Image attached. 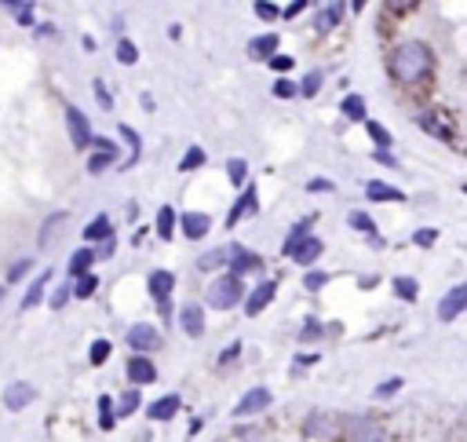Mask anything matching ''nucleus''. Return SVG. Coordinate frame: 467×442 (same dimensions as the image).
Segmentation results:
<instances>
[{"label": "nucleus", "mask_w": 467, "mask_h": 442, "mask_svg": "<svg viewBox=\"0 0 467 442\" xmlns=\"http://www.w3.org/2000/svg\"><path fill=\"white\" fill-rule=\"evenodd\" d=\"M172 223H175V212H172V209H168V205H164V209L158 212V234H161L164 241L172 238Z\"/></svg>", "instance_id": "obj_32"}, {"label": "nucleus", "mask_w": 467, "mask_h": 442, "mask_svg": "<svg viewBox=\"0 0 467 442\" xmlns=\"http://www.w3.org/2000/svg\"><path fill=\"white\" fill-rule=\"evenodd\" d=\"M270 66H274V70H292V59L289 55H274V59H270Z\"/></svg>", "instance_id": "obj_54"}, {"label": "nucleus", "mask_w": 467, "mask_h": 442, "mask_svg": "<svg viewBox=\"0 0 467 442\" xmlns=\"http://www.w3.org/2000/svg\"><path fill=\"white\" fill-rule=\"evenodd\" d=\"M128 380H132V384H153V380H158V369L150 366L146 355H135L132 362H128Z\"/></svg>", "instance_id": "obj_11"}, {"label": "nucleus", "mask_w": 467, "mask_h": 442, "mask_svg": "<svg viewBox=\"0 0 467 442\" xmlns=\"http://www.w3.org/2000/svg\"><path fill=\"white\" fill-rule=\"evenodd\" d=\"M278 37L274 33H267V37H256V41H249V55L252 59H274V51H278Z\"/></svg>", "instance_id": "obj_16"}, {"label": "nucleus", "mask_w": 467, "mask_h": 442, "mask_svg": "<svg viewBox=\"0 0 467 442\" xmlns=\"http://www.w3.org/2000/svg\"><path fill=\"white\" fill-rule=\"evenodd\" d=\"M92 264H95V249H81V252H73V259H70V275H73V278H81V275H88V270H92Z\"/></svg>", "instance_id": "obj_21"}, {"label": "nucleus", "mask_w": 467, "mask_h": 442, "mask_svg": "<svg viewBox=\"0 0 467 442\" xmlns=\"http://www.w3.org/2000/svg\"><path fill=\"white\" fill-rule=\"evenodd\" d=\"M394 293L401 296V300H417V282H409V278H394Z\"/></svg>", "instance_id": "obj_35"}, {"label": "nucleus", "mask_w": 467, "mask_h": 442, "mask_svg": "<svg viewBox=\"0 0 467 442\" xmlns=\"http://www.w3.org/2000/svg\"><path fill=\"white\" fill-rule=\"evenodd\" d=\"M227 176H230V183H245V176H249V165H245L241 158H234L227 165Z\"/></svg>", "instance_id": "obj_36"}, {"label": "nucleus", "mask_w": 467, "mask_h": 442, "mask_svg": "<svg viewBox=\"0 0 467 442\" xmlns=\"http://www.w3.org/2000/svg\"><path fill=\"white\" fill-rule=\"evenodd\" d=\"M95 289H99V278L92 275V270H88V275H81V278H77V285H73L70 293H73V296H81V300H88V296H92Z\"/></svg>", "instance_id": "obj_25"}, {"label": "nucleus", "mask_w": 467, "mask_h": 442, "mask_svg": "<svg viewBox=\"0 0 467 442\" xmlns=\"http://www.w3.org/2000/svg\"><path fill=\"white\" fill-rule=\"evenodd\" d=\"M307 4H303V0H296V4H289V8H285V19H292V15H300V11H303Z\"/></svg>", "instance_id": "obj_56"}, {"label": "nucleus", "mask_w": 467, "mask_h": 442, "mask_svg": "<svg viewBox=\"0 0 467 442\" xmlns=\"http://www.w3.org/2000/svg\"><path fill=\"white\" fill-rule=\"evenodd\" d=\"M398 387H401V380H398V376H391V380H383L380 387H376V395H394Z\"/></svg>", "instance_id": "obj_52"}, {"label": "nucleus", "mask_w": 467, "mask_h": 442, "mask_svg": "<svg viewBox=\"0 0 467 442\" xmlns=\"http://www.w3.org/2000/svg\"><path fill=\"white\" fill-rule=\"evenodd\" d=\"M238 355H241V344L234 340L230 347H223V355H219V366H227V362H230V358H238Z\"/></svg>", "instance_id": "obj_51"}, {"label": "nucleus", "mask_w": 467, "mask_h": 442, "mask_svg": "<svg viewBox=\"0 0 467 442\" xmlns=\"http://www.w3.org/2000/svg\"><path fill=\"white\" fill-rule=\"evenodd\" d=\"M66 128H70V139H73V147L77 150H84L88 142H92V125H88V117L77 110V107H66Z\"/></svg>", "instance_id": "obj_3"}, {"label": "nucleus", "mask_w": 467, "mask_h": 442, "mask_svg": "<svg viewBox=\"0 0 467 442\" xmlns=\"http://www.w3.org/2000/svg\"><path fill=\"white\" fill-rule=\"evenodd\" d=\"M209 304L212 307H219V311H227V307H234L245 296V285H241V278H230V275H223V278H216L212 285H209Z\"/></svg>", "instance_id": "obj_2"}, {"label": "nucleus", "mask_w": 467, "mask_h": 442, "mask_svg": "<svg viewBox=\"0 0 467 442\" xmlns=\"http://www.w3.org/2000/svg\"><path fill=\"white\" fill-rule=\"evenodd\" d=\"M110 234H113V223H110L106 216H99L95 223L84 227V241H102V238H110Z\"/></svg>", "instance_id": "obj_22"}, {"label": "nucleus", "mask_w": 467, "mask_h": 442, "mask_svg": "<svg viewBox=\"0 0 467 442\" xmlns=\"http://www.w3.org/2000/svg\"><path fill=\"white\" fill-rule=\"evenodd\" d=\"M198 165H204V150H201V147H190V150L183 154V161H179V168H183V172H190V168H198Z\"/></svg>", "instance_id": "obj_34"}, {"label": "nucleus", "mask_w": 467, "mask_h": 442, "mask_svg": "<svg viewBox=\"0 0 467 442\" xmlns=\"http://www.w3.org/2000/svg\"><path fill=\"white\" fill-rule=\"evenodd\" d=\"M11 11H15V19L22 22V26H30L33 22V4H8Z\"/></svg>", "instance_id": "obj_44"}, {"label": "nucleus", "mask_w": 467, "mask_h": 442, "mask_svg": "<svg viewBox=\"0 0 467 442\" xmlns=\"http://www.w3.org/2000/svg\"><path fill=\"white\" fill-rule=\"evenodd\" d=\"M209 216H204V212H187L183 216V234H187V238H204V234H209Z\"/></svg>", "instance_id": "obj_17"}, {"label": "nucleus", "mask_w": 467, "mask_h": 442, "mask_svg": "<svg viewBox=\"0 0 467 442\" xmlns=\"http://www.w3.org/2000/svg\"><path fill=\"white\" fill-rule=\"evenodd\" d=\"M307 190H310V194H329V190H336V187H332V179H310Z\"/></svg>", "instance_id": "obj_48"}, {"label": "nucleus", "mask_w": 467, "mask_h": 442, "mask_svg": "<svg viewBox=\"0 0 467 442\" xmlns=\"http://www.w3.org/2000/svg\"><path fill=\"white\" fill-rule=\"evenodd\" d=\"M391 73L398 81H420V77L431 73V51L420 41H406L398 44V51L391 55Z\"/></svg>", "instance_id": "obj_1"}, {"label": "nucleus", "mask_w": 467, "mask_h": 442, "mask_svg": "<svg viewBox=\"0 0 467 442\" xmlns=\"http://www.w3.org/2000/svg\"><path fill=\"white\" fill-rule=\"evenodd\" d=\"M95 99H99L102 110H113V99H110V92H106V84H102V81H95Z\"/></svg>", "instance_id": "obj_47"}, {"label": "nucleus", "mask_w": 467, "mask_h": 442, "mask_svg": "<svg viewBox=\"0 0 467 442\" xmlns=\"http://www.w3.org/2000/svg\"><path fill=\"white\" fill-rule=\"evenodd\" d=\"M464 304H467V285H452V289L446 293V300L438 304V318L442 322H452L464 311Z\"/></svg>", "instance_id": "obj_6"}, {"label": "nucleus", "mask_w": 467, "mask_h": 442, "mask_svg": "<svg viewBox=\"0 0 467 442\" xmlns=\"http://www.w3.org/2000/svg\"><path fill=\"white\" fill-rule=\"evenodd\" d=\"M113 161H117V158H113L110 150H99V154H92V158H88V172L95 176V172H102V168H110Z\"/></svg>", "instance_id": "obj_30"}, {"label": "nucleus", "mask_w": 467, "mask_h": 442, "mask_svg": "<svg viewBox=\"0 0 467 442\" xmlns=\"http://www.w3.org/2000/svg\"><path fill=\"white\" fill-rule=\"evenodd\" d=\"M343 113L350 117V121H365V99H361V95H347L343 99Z\"/></svg>", "instance_id": "obj_26"}, {"label": "nucleus", "mask_w": 467, "mask_h": 442, "mask_svg": "<svg viewBox=\"0 0 467 442\" xmlns=\"http://www.w3.org/2000/svg\"><path fill=\"white\" fill-rule=\"evenodd\" d=\"M365 194H369V201H401V198H406L401 190H394V187L380 183V179H372V183L365 187Z\"/></svg>", "instance_id": "obj_19"}, {"label": "nucleus", "mask_w": 467, "mask_h": 442, "mask_svg": "<svg viewBox=\"0 0 467 442\" xmlns=\"http://www.w3.org/2000/svg\"><path fill=\"white\" fill-rule=\"evenodd\" d=\"M285 256H292L296 264H314V259L321 256V241L318 238H303L296 245H285Z\"/></svg>", "instance_id": "obj_7"}, {"label": "nucleus", "mask_w": 467, "mask_h": 442, "mask_svg": "<svg viewBox=\"0 0 467 442\" xmlns=\"http://www.w3.org/2000/svg\"><path fill=\"white\" fill-rule=\"evenodd\" d=\"M340 15H343V4H329V8H321V15H318V30L325 33V30H332L336 22H340Z\"/></svg>", "instance_id": "obj_24"}, {"label": "nucleus", "mask_w": 467, "mask_h": 442, "mask_svg": "<svg viewBox=\"0 0 467 442\" xmlns=\"http://www.w3.org/2000/svg\"><path fill=\"white\" fill-rule=\"evenodd\" d=\"M256 15L270 22V19H278V8H274V4H267V0H259V4H256Z\"/></svg>", "instance_id": "obj_49"}, {"label": "nucleus", "mask_w": 467, "mask_h": 442, "mask_svg": "<svg viewBox=\"0 0 467 442\" xmlns=\"http://www.w3.org/2000/svg\"><path fill=\"white\" fill-rule=\"evenodd\" d=\"M256 209V190L252 187H245L241 190V198L234 201V209H230V216H227V227H234V223H241V216L245 212H252Z\"/></svg>", "instance_id": "obj_14"}, {"label": "nucleus", "mask_w": 467, "mask_h": 442, "mask_svg": "<svg viewBox=\"0 0 467 442\" xmlns=\"http://www.w3.org/2000/svg\"><path fill=\"white\" fill-rule=\"evenodd\" d=\"M70 296H73V293H70V285H59V289L51 293V307H55V311H59V307H66Z\"/></svg>", "instance_id": "obj_46"}, {"label": "nucleus", "mask_w": 467, "mask_h": 442, "mask_svg": "<svg viewBox=\"0 0 467 442\" xmlns=\"http://www.w3.org/2000/svg\"><path fill=\"white\" fill-rule=\"evenodd\" d=\"M48 278H51V270H44L41 278H33V285L26 289V296H22V307H37L44 300V289H48Z\"/></svg>", "instance_id": "obj_20"}, {"label": "nucleus", "mask_w": 467, "mask_h": 442, "mask_svg": "<svg viewBox=\"0 0 467 442\" xmlns=\"http://www.w3.org/2000/svg\"><path fill=\"white\" fill-rule=\"evenodd\" d=\"M172 285H175V275H168V270H153V275H150V296L158 304H164L168 293H172Z\"/></svg>", "instance_id": "obj_13"}, {"label": "nucleus", "mask_w": 467, "mask_h": 442, "mask_svg": "<svg viewBox=\"0 0 467 442\" xmlns=\"http://www.w3.org/2000/svg\"><path fill=\"white\" fill-rule=\"evenodd\" d=\"M417 245H435L438 241V230H417V238H412Z\"/></svg>", "instance_id": "obj_53"}, {"label": "nucleus", "mask_w": 467, "mask_h": 442, "mask_svg": "<svg viewBox=\"0 0 467 442\" xmlns=\"http://www.w3.org/2000/svg\"><path fill=\"white\" fill-rule=\"evenodd\" d=\"M0 300H4V289H0Z\"/></svg>", "instance_id": "obj_57"}, {"label": "nucleus", "mask_w": 467, "mask_h": 442, "mask_svg": "<svg viewBox=\"0 0 467 442\" xmlns=\"http://www.w3.org/2000/svg\"><path fill=\"white\" fill-rule=\"evenodd\" d=\"M227 264H230V278H241L245 270L259 267V256L245 252V245H227Z\"/></svg>", "instance_id": "obj_4"}, {"label": "nucleus", "mask_w": 467, "mask_h": 442, "mask_svg": "<svg viewBox=\"0 0 467 442\" xmlns=\"http://www.w3.org/2000/svg\"><path fill=\"white\" fill-rule=\"evenodd\" d=\"M128 344H132L135 351H153V347L161 344V333L153 329V326H142V322H139V326L128 329Z\"/></svg>", "instance_id": "obj_8"}, {"label": "nucleus", "mask_w": 467, "mask_h": 442, "mask_svg": "<svg viewBox=\"0 0 467 442\" xmlns=\"http://www.w3.org/2000/svg\"><path fill=\"white\" fill-rule=\"evenodd\" d=\"M310 219H314V216L300 219V223H296V227L289 230V238H285V245H296V241H303V238H307V230H310Z\"/></svg>", "instance_id": "obj_37"}, {"label": "nucleus", "mask_w": 467, "mask_h": 442, "mask_svg": "<svg viewBox=\"0 0 467 442\" xmlns=\"http://www.w3.org/2000/svg\"><path fill=\"white\" fill-rule=\"evenodd\" d=\"M274 95H278V99H296V95H300V88H296L292 81H285V77H281V81L274 84Z\"/></svg>", "instance_id": "obj_41"}, {"label": "nucleus", "mask_w": 467, "mask_h": 442, "mask_svg": "<svg viewBox=\"0 0 467 442\" xmlns=\"http://www.w3.org/2000/svg\"><path fill=\"white\" fill-rule=\"evenodd\" d=\"M139 409V392H124L121 398H117V409H113V421L117 417H132V413Z\"/></svg>", "instance_id": "obj_23"}, {"label": "nucleus", "mask_w": 467, "mask_h": 442, "mask_svg": "<svg viewBox=\"0 0 467 442\" xmlns=\"http://www.w3.org/2000/svg\"><path fill=\"white\" fill-rule=\"evenodd\" d=\"M365 128H369V136H372V142H376V150H387V147H391V132H387L380 121H369Z\"/></svg>", "instance_id": "obj_29"}, {"label": "nucleus", "mask_w": 467, "mask_h": 442, "mask_svg": "<svg viewBox=\"0 0 467 442\" xmlns=\"http://www.w3.org/2000/svg\"><path fill=\"white\" fill-rule=\"evenodd\" d=\"M227 264V249H216V252H204L201 259H198V267L201 270H216V267H223Z\"/></svg>", "instance_id": "obj_31"}, {"label": "nucleus", "mask_w": 467, "mask_h": 442, "mask_svg": "<svg viewBox=\"0 0 467 442\" xmlns=\"http://www.w3.org/2000/svg\"><path fill=\"white\" fill-rule=\"evenodd\" d=\"M113 424H117L113 421V398L110 395H99V427H106V432H110Z\"/></svg>", "instance_id": "obj_28"}, {"label": "nucleus", "mask_w": 467, "mask_h": 442, "mask_svg": "<svg viewBox=\"0 0 467 442\" xmlns=\"http://www.w3.org/2000/svg\"><path fill=\"white\" fill-rule=\"evenodd\" d=\"M179 326L187 329V336L198 340V336H204V311L198 304H187L183 311H179Z\"/></svg>", "instance_id": "obj_9"}, {"label": "nucleus", "mask_w": 467, "mask_h": 442, "mask_svg": "<svg viewBox=\"0 0 467 442\" xmlns=\"http://www.w3.org/2000/svg\"><path fill=\"white\" fill-rule=\"evenodd\" d=\"M325 282H329V275H325V270H310V275L303 278V285H307L310 293H314V289H321V285H325Z\"/></svg>", "instance_id": "obj_43"}, {"label": "nucleus", "mask_w": 467, "mask_h": 442, "mask_svg": "<svg viewBox=\"0 0 467 442\" xmlns=\"http://www.w3.org/2000/svg\"><path fill=\"white\" fill-rule=\"evenodd\" d=\"M62 219H66L62 212H55V216L48 219V223H44V230H41V245H48V241H51V234H55V227H62Z\"/></svg>", "instance_id": "obj_42"}, {"label": "nucleus", "mask_w": 467, "mask_h": 442, "mask_svg": "<svg viewBox=\"0 0 467 442\" xmlns=\"http://www.w3.org/2000/svg\"><path fill=\"white\" fill-rule=\"evenodd\" d=\"M33 384H26V380H15V384H11L8 387V392H4V406L8 409H26V406H30V402H33Z\"/></svg>", "instance_id": "obj_10"}, {"label": "nucleus", "mask_w": 467, "mask_h": 442, "mask_svg": "<svg viewBox=\"0 0 467 442\" xmlns=\"http://www.w3.org/2000/svg\"><path fill=\"white\" fill-rule=\"evenodd\" d=\"M347 223L354 227V230H365V234H372V219H369L365 212H350V216H347Z\"/></svg>", "instance_id": "obj_40"}, {"label": "nucleus", "mask_w": 467, "mask_h": 442, "mask_svg": "<svg viewBox=\"0 0 467 442\" xmlns=\"http://www.w3.org/2000/svg\"><path fill=\"white\" fill-rule=\"evenodd\" d=\"M274 293H278V285H274V282H263V285H259V289L249 296V307H245V311H249V315H259V311L274 300Z\"/></svg>", "instance_id": "obj_15"}, {"label": "nucleus", "mask_w": 467, "mask_h": 442, "mask_svg": "<svg viewBox=\"0 0 467 442\" xmlns=\"http://www.w3.org/2000/svg\"><path fill=\"white\" fill-rule=\"evenodd\" d=\"M420 125L427 128L431 136H438V139H449V132H446V125L438 121V117H420Z\"/></svg>", "instance_id": "obj_38"}, {"label": "nucleus", "mask_w": 467, "mask_h": 442, "mask_svg": "<svg viewBox=\"0 0 467 442\" xmlns=\"http://www.w3.org/2000/svg\"><path fill=\"white\" fill-rule=\"evenodd\" d=\"M110 358V340H95L92 344V366H102Z\"/></svg>", "instance_id": "obj_39"}, {"label": "nucleus", "mask_w": 467, "mask_h": 442, "mask_svg": "<svg viewBox=\"0 0 467 442\" xmlns=\"http://www.w3.org/2000/svg\"><path fill=\"white\" fill-rule=\"evenodd\" d=\"M26 270H30V259H19V264L8 270V282H22V275H26Z\"/></svg>", "instance_id": "obj_50"}, {"label": "nucleus", "mask_w": 467, "mask_h": 442, "mask_svg": "<svg viewBox=\"0 0 467 442\" xmlns=\"http://www.w3.org/2000/svg\"><path fill=\"white\" fill-rule=\"evenodd\" d=\"M139 59V51L132 41H117V62H124V66H132V62Z\"/></svg>", "instance_id": "obj_33"}, {"label": "nucleus", "mask_w": 467, "mask_h": 442, "mask_svg": "<svg viewBox=\"0 0 467 442\" xmlns=\"http://www.w3.org/2000/svg\"><path fill=\"white\" fill-rule=\"evenodd\" d=\"M347 435H350V442H387L380 424H372V421H354L347 427Z\"/></svg>", "instance_id": "obj_12"}, {"label": "nucleus", "mask_w": 467, "mask_h": 442, "mask_svg": "<svg viewBox=\"0 0 467 442\" xmlns=\"http://www.w3.org/2000/svg\"><path fill=\"white\" fill-rule=\"evenodd\" d=\"M267 406H270V392L267 387H252V392L234 406V417H252V413H263Z\"/></svg>", "instance_id": "obj_5"}, {"label": "nucleus", "mask_w": 467, "mask_h": 442, "mask_svg": "<svg viewBox=\"0 0 467 442\" xmlns=\"http://www.w3.org/2000/svg\"><path fill=\"white\" fill-rule=\"evenodd\" d=\"M376 161H380V165H387V168H394L398 161L391 158V150H376Z\"/></svg>", "instance_id": "obj_55"}, {"label": "nucleus", "mask_w": 467, "mask_h": 442, "mask_svg": "<svg viewBox=\"0 0 467 442\" xmlns=\"http://www.w3.org/2000/svg\"><path fill=\"white\" fill-rule=\"evenodd\" d=\"M121 136L128 139V147H132V154H128V161H124V168H128V165H135V161H139L142 142H139V136H135V128H128V125H121Z\"/></svg>", "instance_id": "obj_27"}, {"label": "nucleus", "mask_w": 467, "mask_h": 442, "mask_svg": "<svg viewBox=\"0 0 467 442\" xmlns=\"http://www.w3.org/2000/svg\"><path fill=\"white\" fill-rule=\"evenodd\" d=\"M175 409H179V395H164L161 402H153L146 413H150V421H168V417H175Z\"/></svg>", "instance_id": "obj_18"}, {"label": "nucleus", "mask_w": 467, "mask_h": 442, "mask_svg": "<svg viewBox=\"0 0 467 442\" xmlns=\"http://www.w3.org/2000/svg\"><path fill=\"white\" fill-rule=\"evenodd\" d=\"M318 88H321V73H307V81H303L300 92L310 99V95H318Z\"/></svg>", "instance_id": "obj_45"}]
</instances>
